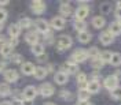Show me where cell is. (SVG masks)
Returning a JSON list of instances; mask_svg holds the SVG:
<instances>
[{"label":"cell","mask_w":121,"mask_h":105,"mask_svg":"<svg viewBox=\"0 0 121 105\" xmlns=\"http://www.w3.org/2000/svg\"><path fill=\"white\" fill-rule=\"evenodd\" d=\"M105 87L107 90H114L116 87H118V79L114 76V75H109L105 79Z\"/></svg>","instance_id":"obj_6"},{"label":"cell","mask_w":121,"mask_h":105,"mask_svg":"<svg viewBox=\"0 0 121 105\" xmlns=\"http://www.w3.org/2000/svg\"><path fill=\"white\" fill-rule=\"evenodd\" d=\"M99 40L103 45H110L113 42V36L109 33V31H103L100 36H99Z\"/></svg>","instance_id":"obj_15"},{"label":"cell","mask_w":121,"mask_h":105,"mask_svg":"<svg viewBox=\"0 0 121 105\" xmlns=\"http://www.w3.org/2000/svg\"><path fill=\"white\" fill-rule=\"evenodd\" d=\"M11 60L14 61V63H21L22 61V57H21V55H18V53H15L11 56Z\"/></svg>","instance_id":"obj_38"},{"label":"cell","mask_w":121,"mask_h":105,"mask_svg":"<svg viewBox=\"0 0 121 105\" xmlns=\"http://www.w3.org/2000/svg\"><path fill=\"white\" fill-rule=\"evenodd\" d=\"M118 25H120V27H121V21H120V22H118Z\"/></svg>","instance_id":"obj_50"},{"label":"cell","mask_w":121,"mask_h":105,"mask_svg":"<svg viewBox=\"0 0 121 105\" xmlns=\"http://www.w3.org/2000/svg\"><path fill=\"white\" fill-rule=\"evenodd\" d=\"M87 55H88V57H91V59H96V57H99V49L96 46H92V48H90L87 51Z\"/></svg>","instance_id":"obj_29"},{"label":"cell","mask_w":121,"mask_h":105,"mask_svg":"<svg viewBox=\"0 0 121 105\" xmlns=\"http://www.w3.org/2000/svg\"><path fill=\"white\" fill-rule=\"evenodd\" d=\"M51 26L56 30L63 29L65 27V19H63V16H54L52 19H51Z\"/></svg>","instance_id":"obj_10"},{"label":"cell","mask_w":121,"mask_h":105,"mask_svg":"<svg viewBox=\"0 0 121 105\" xmlns=\"http://www.w3.org/2000/svg\"><path fill=\"white\" fill-rule=\"evenodd\" d=\"M35 78L36 79H44L45 76H47V68L44 67H36L35 70Z\"/></svg>","instance_id":"obj_20"},{"label":"cell","mask_w":121,"mask_h":105,"mask_svg":"<svg viewBox=\"0 0 121 105\" xmlns=\"http://www.w3.org/2000/svg\"><path fill=\"white\" fill-rule=\"evenodd\" d=\"M110 10H112L110 3H103V4L100 6V11H102L103 14H109V12H110Z\"/></svg>","instance_id":"obj_35"},{"label":"cell","mask_w":121,"mask_h":105,"mask_svg":"<svg viewBox=\"0 0 121 105\" xmlns=\"http://www.w3.org/2000/svg\"><path fill=\"white\" fill-rule=\"evenodd\" d=\"M116 16L121 21V7H117V10H116Z\"/></svg>","instance_id":"obj_39"},{"label":"cell","mask_w":121,"mask_h":105,"mask_svg":"<svg viewBox=\"0 0 121 105\" xmlns=\"http://www.w3.org/2000/svg\"><path fill=\"white\" fill-rule=\"evenodd\" d=\"M59 12L63 15V16H70L73 11H72V7L69 6L68 3H62L60 7H59Z\"/></svg>","instance_id":"obj_18"},{"label":"cell","mask_w":121,"mask_h":105,"mask_svg":"<svg viewBox=\"0 0 121 105\" xmlns=\"http://www.w3.org/2000/svg\"><path fill=\"white\" fill-rule=\"evenodd\" d=\"M7 3H10L8 0H1V1H0V6H6Z\"/></svg>","instance_id":"obj_44"},{"label":"cell","mask_w":121,"mask_h":105,"mask_svg":"<svg viewBox=\"0 0 121 105\" xmlns=\"http://www.w3.org/2000/svg\"><path fill=\"white\" fill-rule=\"evenodd\" d=\"M112 56H113V53L110 52V51H103V52L99 53V59L102 60L103 63H110Z\"/></svg>","instance_id":"obj_23"},{"label":"cell","mask_w":121,"mask_h":105,"mask_svg":"<svg viewBox=\"0 0 121 105\" xmlns=\"http://www.w3.org/2000/svg\"><path fill=\"white\" fill-rule=\"evenodd\" d=\"M32 26V19L30 18H26V16H23L19 19V27H23V29H28Z\"/></svg>","instance_id":"obj_27"},{"label":"cell","mask_w":121,"mask_h":105,"mask_svg":"<svg viewBox=\"0 0 121 105\" xmlns=\"http://www.w3.org/2000/svg\"><path fill=\"white\" fill-rule=\"evenodd\" d=\"M19 33H21V27H19V25H17V23L10 25V27H8V34H10V37L11 38H17L18 36H19Z\"/></svg>","instance_id":"obj_14"},{"label":"cell","mask_w":121,"mask_h":105,"mask_svg":"<svg viewBox=\"0 0 121 105\" xmlns=\"http://www.w3.org/2000/svg\"><path fill=\"white\" fill-rule=\"evenodd\" d=\"M39 90H40V93H41L43 97H51V96L54 94V86L51 85V83H48V82L43 83V85L39 87Z\"/></svg>","instance_id":"obj_5"},{"label":"cell","mask_w":121,"mask_h":105,"mask_svg":"<svg viewBox=\"0 0 121 105\" xmlns=\"http://www.w3.org/2000/svg\"><path fill=\"white\" fill-rule=\"evenodd\" d=\"M87 57H88L87 51H84V49H77V51L73 52L72 59H70V60H72V61H74L76 64H77V63H83V61H85Z\"/></svg>","instance_id":"obj_2"},{"label":"cell","mask_w":121,"mask_h":105,"mask_svg":"<svg viewBox=\"0 0 121 105\" xmlns=\"http://www.w3.org/2000/svg\"><path fill=\"white\" fill-rule=\"evenodd\" d=\"M30 8L33 10L35 14H41V12L45 10V4H44V1H39V0L37 1H32Z\"/></svg>","instance_id":"obj_11"},{"label":"cell","mask_w":121,"mask_h":105,"mask_svg":"<svg viewBox=\"0 0 121 105\" xmlns=\"http://www.w3.org/2000/svg\"><path fill=\"white\" fill-rule=\"evenodd\" d=\"M36 96H37V89H36L35 86H28L26 89L23 90V93H22L23 100H28V101L35 100V97H36Z\"/></svg>","instance_id":"obj_4"},{"label":"cell","mask_w":121,"mask_h":105,"mask_svg":"<svg viewBox=\"0 0 121 105\" xmlns=\"http://www.w3.org/2000/svg\"><path fill=\"white\" fill-rule=\"evenodd\" d=\"M32 52L35 53L36 56H41V55L44 53V45H41V44L32 45Z\"/></svg>","instance_id":"obj_24"},{"label":"cell","mask_w":121,"mask_h":105,"mask_svg":"<svg viewBox=\"0 0 121 105\" xmlns=\"http://www.w3.org/2000/svg\"><path fill=\"white\" fill-rule=\"evenodd\" d=\"M90 96L91 94L85 89H81L78 91V101H88L90 100Z\"/></svg>","instance_id":"obj_30"},{"label":"cell","mask_w":121,"mask_h":105,"mask_svg":"<svg viewBox=\"0 0 121 105\" xmlns=\"http://www.w3.org/2000/svg\"><path fill=\"white\" fill-rule=\"evenodd\" d=\"M72 37L70 36H60L58 38V49L59 51H65V49H69L70 46H72Z\"/></svg>","instance_id":"obj_1"},{"label":"cell","mask_w":121,"mask_h":105,"mask_svg":"<svg viewBox=\"0 0 121 105\" xmlns=\"http://www.w3.org/2000/svg\"><path fill=\"white\" fill-rule=\"evenodd\" d=\"M3 70H4V63H0V72H3Z\"/></svg>","instance_id":"obj_46"},{"label":"cell","mask_w":121,"mask_h":105,"mask_svg":"<svg viewBox=\"0 0 121 105\" xmlns=\"http://www.w3.org/2000/svg\"><path fill=\"white\" fill-rule=\"evenodd\" d=\"M77 82H78V85H80V86H81V87H87V75L85 74H83V72H81V74H78L77 75Z\"/></svg>","instance_id":"obj_31"},{"label":"cell","mask_w":121,"mask_h":105,"mask_svg":"<svg viewBox=\"0 0 121 105\" xmlns=\"http://www.w3.org/2000/svg\"><path fill=\"white\" fill-rule=\"evenodd\" d=\"M0 105H13V104H11L10 101H3V102H1Z\"/></svg>","instance_id":"obj_45"},{"label":"cell","mask_w":121,"mask_h":105,"mask_svg":"<svg viewBox=\"0 0 121 105\" xmlns=\"http://www.w3.org/2000/svg\"><path fill=\"white\" fill-rule=\"evenodd\" d=\"M17 44H18V40H17V38H11V40H10V45H11L13 48H14Z\"/></svg>","instance_id":"obj_40"},{"label":"cell","mask_w":121,"mask_h":105,"mask_svg":"<svg viewBox=\"0 0 121 105\" xmlns=\"http://www.w3.org/2000/svg\"><path fill=\"white\" fill-rule=\"evenodd\" d=\"M25 40H26V42H29L30 45H35V44H37V41H39V36H37V33H33V31H29L26 36H25Z\"/></svg>","instance_id":"obj_17"},{"label":"cell","mask_w":121,"mask_h":105,"mask_svg":"<svg viewBox=\"0 0 121 105\" xmlns=\"http://www.w3.org/2000/svg\"><path fill=\"white\" fill-rule=\"evenodd\" d=\"M6 19H7V11L3 10V8H0V23H3Z\"/></svg>","instance_id":"obj_36"},{"label":"cell","mask_w":121,"mask_h":105,"mask_svg":"<svg viewBox=\"0 0 121 105\" xmlns=\"http://www.w3.org/2000/svg\"><path fill=\"white\" fill-rule=\"evenodd\" d=\"M103 61L99 59V57H96V59H92V67L95 68V70H100V68L103 67Z\"/></svg>","instance_id":"obj_33"},{"label":"cell","mask_w":121,"mask_h":105,"mask_svg":"<svg viewBox=\"0 0 121 105\" xmlns=\"http://www.w3.org/2000/svg\"><path fill=\"white\" fill-rule=\"evenodd\" d=\"M70 97H72L70 91H68V90H60V98H65V100H69Z\"/></svg>","instance_id":"obj_37"},{"label":"cell","mask_w":121,"mask_h":105,"mask_svg":"<svg viewBox=\"0 0 121 105\" xmlns=\"http://www.w3.org/2000/svg\"><path fill=\"white\" fill-rule=\"evenodd\" d=\"M77 71H78V66L72 60L62 64V72H65V74H76Z\"/></svg>","instance_id":"obj_3"},{"label":"cell","mask_w":121,"mask_h":105,"mask_svg":"<svg viewBox=\"0 0 121 105\" xmlns=\"http://www.w3.org/2000/svg\"><path fill=\"white\" fill-rule=\"evenodd\" d=\"M85 90L90 93V94H94V93H98L99 90H100V83L98 81H90V82L87 83V87Z\"/></svg>","instance_id":"obj_9"},{"label":"cell","mask_w":121,"mask_h":105,"mask_svg":"<svg viewBox=\"0 0 121 105\" xmlns=\"http://www.w3.org/2000/svg\"><path fill=\"white\" fill-rule=\"evenodd\" d=\"M39 60H40V61H43V60H45V55H44V56H43V55H41V56H39Z\"/></svg>","instance_id":"obj_47"},{"label":"cell","mask_w":121,"mask_h":105,"mask_svg":"<svg viewBox=\"0 0 121 105\" xmlns=\"http://www.w3.org/2000/svg\"><path fill=\"white\" fill-rule=\"evenodd\" d=\"M112 97L114 100H121V87H116L114 90H112Z\"/></svg>","instance_id":"obj_34"},{"label":"cell","mask_w":121,"mask_h":105,"mask_svg":"<svg viewBox=\"0 0 121 105\" xmlns=\"http://www.w3.org/2000/svg\"><path fill=\"white\" fill-rule=\"evenodd\" d=\"M77 105H90V102H88V101H78Z\"/></svg>","instance_id":"obj_42"},{"label":"cell","mask_w":121,"mask_h":105,"mask_svg":"<svg viewBox=\"0 0 121 105\" xmlns=\"http://www.w3.org/2000/svg\"><path fill=\"white\" fill-rule=\"evenodd\" d=\"M4 79L7 81V82H15L17 79H18V72L15 71V70H7L6 72H4Z\"/></svg>","instance_id":"obj_13"},{"label":"cell","mask_w":121,"mask_h":105,"mask_svg":"<svg viewBox=\"0 0 121 105\" xmlns=\"http://www.w3.org/2000/svg\"><path fill=\"white\" fill-rule=\"evenodd\" d=\"M21 70H22V74H25V75H32V74H35V70H36V67L33 66V63L26 61V63H23V64H22Z\"/></svg>","instance_id":"obj_12"},{"label":"cell","mask_w":121,"mask_h":105,"mask_svg":"<svg viewBox=\"0 0 121 105\" xmlns=\"http://www.w3.org/2000/svg\"><path fill=\"white\" fill-rule=\"evenodd\" d=\"M113 37H116V36H118V34H121V27L120 25H118V22H113L110 23V27H109V30H107Z\"/></svg>","instance_id":"obj_16"},{"label":"cell","mask_w":121,"mask_h":105,"mask_svg":"<svg viewBox=\"0 0 121 105\" xmlns=\"http://www.w3.org/2000/svg\"><path fill=\"white\" fill-rule=\"evenodd\" d=\"M11 52H13V46L10 44H3L0 46V53H1V56L7 57V56L11 55Z\"/></svg>","instance_id":"obj_22"},{"label":"cell","mask_w":121,"mask_h":105,"mask_svg":"<svg viewBox=\"0 0 121 105\" xmlns=\"http://www.w3.org/2000/svg\"><path fill=\"white\" fill-rule=\"evenodd\" d=\"M91 38H92V36H91L90 33H87V31H83V33H80V34H78V41H80V42H83V44L91 41Z\"/></svg>","instance_id":"obj_28"},{"label":"cell","mask_w":121,"mask_h":105,"mask_svg":"<svg viewBox=\"0 0 121 105\" xmlns=\"http://www.w3.org/2000/svg\"><path fill=\"white\" fill-rule=\"evenodd\" d=\"M90 105H94V104H90Z\"/></svg>","instance_id":"obj_51"},{"label":"cell","mask_w":121,"mask_h":105,"mask_svg":"<svg viewBox=\"0 0 121 105\" xmlns=\"http://www.w3.org/2000/svg\"><path fill=\"white\" fill-rule=\"evenodd\" d=\"M11 93V89L7 83H0V96H8Z\"/></svg>","instance_id":"obj_32"},{"label":"cell","mask_w":121,"mask_h":105,"mask_svg":"<svg viewBox=\"0 0 121 105\" xmlns=\"http://www.w3.org/2000/svg\"><path fill=\"white\" fill-rule=\"evenodd\" d=\"M114 76H116L117 79H121V71H116V74H114Z\"/></svg>","instance_id":"obj_41"},{"label":"cell","mask_w":121,"mask_h":105,"mask_svg":"<svg viewBox=\"0 0 121 105\" xmlns=\"http://www.w3.org/2000/svg\"><path fill=\"white\" fill-rule=\"evenodd\" d=\"M45 105H55V104H52V102H48V104H45Z\"/></svg>","instance_id":"obj_49"},{"label":"cell","mask_w":121,"mask_h":105,"mask_svg":"<svg viewBox=\"0 0 121 105\" xmlns=\"http://www.w3.org/2000/svg\"><path fill=\"white\" fill-rule=\"evenodd\" d=\"M55 82L58 83V85H65V83L68 82V74H65V72H56L55 74Z\"/></svg>","instance_id":"obj_19"},{"label":"cell","mask_w":121,"mask_h":105,"mask_svg":"<svg viewBox=\"0 0 121 105\" xmlns=\"http://www.w3.org/2000/svg\"><path fill=\"white\" fill-rule=\"evenodd\" d=\"M35 26H36L37 31H40V33H47L48 27H50V25H48V22L45 19H36L35 21Z\"/></svg>","instance_id":"obj_8"},{"label":"cell","mask_w":121,"mask_h":105,"mask_svg":"<svg viewBox=\"0 0 121 105\" xmlns=\"http://www.w3.org/2000/svg\"><path fill=\"white\" fill-rule=\"evenodd\" d=\"M110 64L112 66H121V53H113L112 59H110Z\"/></svg>","instance_id":"obj_26"},{"label":"cell","mask_w":121,"mask_h":105,"mask_svg":"<svg viewBox=\"0 0 121 105\" xmlns=\"http://www.w3.org/2000/svg\"><path fill=\"white\" fill-rule=\"evenodd\" d=\"M22 105H32V101H28V100H25V101H21Z\"/></svg>","instance_id":"obj_43"},{"label":"cell","mask_w":121,"mask_h":105,"mask_svg":"<svg viewBox=\"0 0 121 105\" xmlns=\"http://www.w3.org/2000/svg\"><path fill=\"white\" fill-rule=\"evenodd\" d=\"M1 29H3V25H1V23H0V31H1Z\"/></svg>","instance_id":"obj_48"},{"label":"cell","mask_w":121,"mask_h":105,"mask_svg":"<svg viewBox=\"0 0 121 105\" xmlns=\"http://www.w3.org/2000/svg\"><path fill=\"white\" fill-rule=\"evenodd\" d=\"M105 23H106V21H105L103 16H95V18L92 19V25H94L95 29H100V27H103Z\"/></svg>","instance_id":"obj_21"},{"label":"cell","mask_w":121,"mask_h":105,"mask_svg":"<svg viewBox=\"0 0 121 105\" xmlns=\"http://www.w3.org/2000/svg\"><path fill=\"white\" fill-rule=\"evenodd\" d=\"M74 29L78 33H83L87 29V23L84 22V21H74Z\"/></svg>","instance_id":"obj_25"},{"label":"cell","mask_w":121,"mask_h":105,"mask_svg":"<svg viewBox=\"0 0 121 105\" xmlns=\"http://www.w3.org/2000/svg\"><path fill=\"white\" fill-rule=\"evenodd\" d=\"M90 14V8L87 6H80L76 10V21H84V18H87Z\"/></svg>","instance_id":"obj_7"}]
</instances>
